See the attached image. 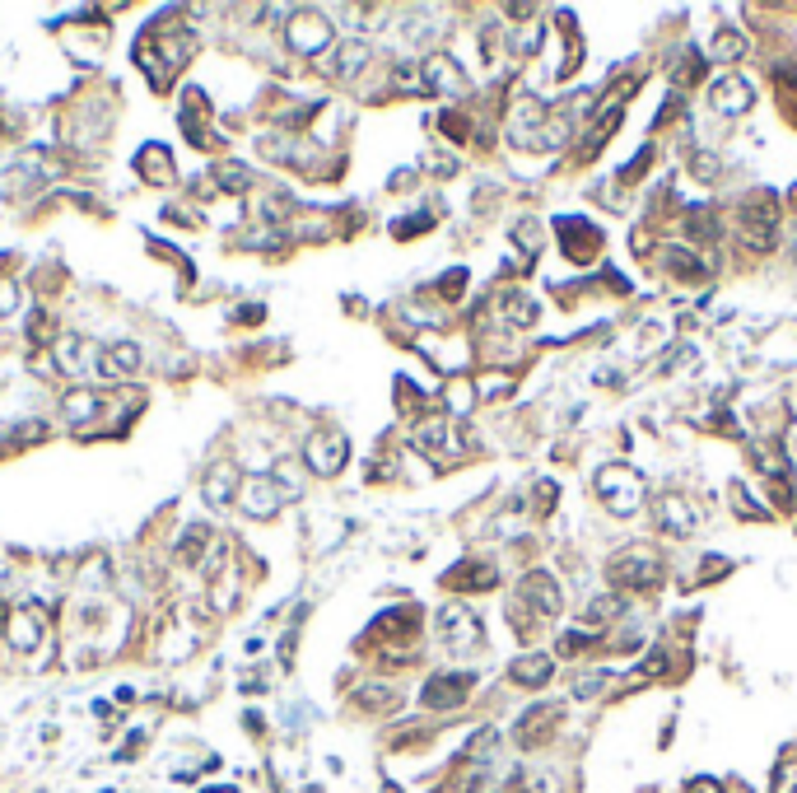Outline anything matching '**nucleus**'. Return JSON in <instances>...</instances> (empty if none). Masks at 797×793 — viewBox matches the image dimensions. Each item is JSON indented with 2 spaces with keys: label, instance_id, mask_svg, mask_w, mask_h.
I'll list each match as a JSON object with an SVG mask.
<instances>
[{
  "label": "nucleus",
  "instance_id": "a19ab883",
  "mask_svg": "<svg viewBox=\"0 0 797 793\" xmlns=\"http://www.w3.org/2000/svg\"><path fill=\"white\" fill-rule=\"evenodd\" d=\"M481 392L490 396V402H504V396L513 392V378H485V383H481Z\"/></svg>",
  "mask_w": 797,
  "mask_h": 793
},
{
  "label": "nucleus",
  "instance_id": "412c9836",
  "mask_svg": "<svg viewBox=\"0 0 797 793\" xmlns=\"http://www.w3.org/2000/svg\"><path fill=\"white\" fill-rule=\"evenodd\" d=\"M103 407H107V402H103L94 387H75V392L66 396V420H70V425H89V420L103 416Z\"/></svg>",
  "mask_w": 797,
  "mask_h": 793
},
{
  "label": "nucleus",
  "instance_id": "39448f33",
  "mask_svg": "<svg viewBox=\"0 0 797 793\" xmlns=\"http://www.w3.org/2000/svg\"><path fill=\"white\" fill-rule=\"evenodd\" d=\"M285 37H290V47L299 57H322L332 47V24L322 15H312V10H299V15H290Z\"/></svg>",
  "mask_w": 797,
  "mask_h": 793
},
{
  "label": "nucleus",
  "instance_id": "0eeeda50",
  "mask_svg": "<svg viewBox=\"0 0 797 793\" xmlns=\"http://www.w3.org/2000/svg\"><path fill=\"white\" fill-rule=\"evenodd\" d=\"M453 434H457V425L448 420V416H424L420 425H415V434H411V439H415V448L420 453H429V458H462V439H453Z\"/></svg>",
  "mask_w": 797,
  "mask_h": 793
},
{
  "label": "nucleus",
  "instance_id": "dca6fc26",
  "mask_svg": "<svg viewBox=\"0 0 797 793\" xmlns=\"http://www.w3.org/2000/svg\"><path fill=\"white\" fill-rule=\"evenodd\" d=\"M238 490H243V481H238V471H233L229 462L210 467V471H206V481H201V499H206L210 509L233 504V499H238Z\"/></svg>",
  "mask_w": 797,
  "mask_h": 793
},
{
  "label": "nucleus",
  "instance_id": "ea45409f",
  "mask_svg": "<svg viewBox=\"0 0 797 793\" xmlns=\"http://www.w3.org/2000/svg\"><path fill=\"white\" fill-rule=\"evenodd\" d=\"M438 290H444V299H457L466 290V271H448L444 281H438Z\"/></svg>",
  "mask_w": 797,
  "mask_h": 793
},
{
  "label": "nucleus",
  "instance_id": "2f4dec72",
  "mask_svg": "<svg viewBox=\"0 0 797 793\" xmlns=\"http://www.w3.org/2000/svg\"><path fill=\"white\" fill-rule=\"evenodd\" d=\"M215 182H220L224 191H248V187H252V178H248L243 164H224V169L215 173Z\"/></svg>",
  "mask_w": 797,
  "mask_h": 793
},
{
  "label": "nucleus",
  "instance_id": "c85d7f7f",
  "mask_svg": "<svg viewBox=\"0 0 797 793\" xmlns=\"http://www.w3.org/2000/svg\"><path fill=\"white\" fill-rule=\"evenodd\" d=\"M206 541H210V528H206V523H191V528L182 532V546H178V555H182V565H196V561H201V551H206Z\"/></svg>",
  "mask_w": 797,
  "mask_h": 793
},
{
  "label": "nucleus",
  "instance_id": "aec40b11",
  "mask_svg": "<svg viewBox=\"0 0 797 793\" xmlns=\"http://www.w3.org/2000/svg\"><path fill=\"white\" fill-rule=\"evenodd\" d=\"M103 360H107V378H136L145 369V350L136 341H112L103 350Z\"/></svg>",
  "mask_w": 797,
  "mask_h": 793
},
{
  "label": "nucleus",
  "instance_id": "a211bd4d",
  "mask_svg": "<svg viewBox=\"0 0 797 793\" xmlns=\"http://www.w3.org/2000/svg\"><path fill=\"white\" fill-rule=\"evenodd\" d=\"M206 112H210V103H206V94L201 89H187V98H182V131H187V140L191 145H215L210 140V131H206Z\"/></svg>",
  "mask_w": 797,
  "mask_h": 793
},
{
  "label": "nucleus",
  "instance_id": "393cba45",
  "mask_svg": "<svg viewBox=\"0 0 797 793\" xmlns=\"http://www.w3.org/2000/svg\"><path fill=\"white\" fill-rule=\"evenodd\" d=\"M686 238H690V243H700V248H709L713 238H719V220H713L709 206H690L686 211Z\"/></svg>",
  "mask_w": 797,
  "mask_h": 793
},
{
  "label": "nucleus",
  "instance_id": "423d86ee",
  "mask_svg": "<svg viewBox=\"0 0 797 793\" xmlns=\"http://www.w3.org/2000/svg\"><path fill=\"white\" fill-rule=\"evenodd\" d=\"M345 458H350V439H345V434H336V429H317V434H308L303 462H308L317 476H336V471L345 467Z\"/></svg>",
  "mask_w": 797,
  "mask_h": 793
},
{
  "label": "nucleus",
  "instance_id": "ddd939ff",
  "mask_svg": "<svg viewBox=\"0 0 797 793\" xmlns=\"http://www.w3.org/2000/svg\"><path fill=\"white\" fill-rule=\"evenodd\" d=\"M653 523H658L662 532H671V537H686V532L700 528V513H695V504L681 499V495H662V499L653 504Z\"/></svg>",
  "mask_w": 797,
  "mask_h": 793
},
{
  "label": "nucleus",
  "instance_id": "4be33fe9",
  "mask_svg": "<svg viewBox=\"0 0 797 793\" xmlns=\"http://www.w3.org/2000/svg\"><path fill=\"white\" fill-rule=\"evenodd\" d=\"M550 672H555V663L546 658V654H527V658H517L513 667H508V677L517 682V686H546L550 682Z\"/></svg>",
  "mask_w": 797,
  "mask_h": 793
},
{
  "label": "nucleus",
  "instance_id": "5701e85b",
  "mask_svg": "<svg viewBox=\"0 0 797 793\" xmlns=\"http://www.w3.org/2000/svg\"><path fill=\"white\" fill-rule=\"evenodd\" d=\"M136 169H140V178H149V182H173V154H169L164 145H145V149L136 154Z\"/></svg>",
  "mask_w": 797,
  "mask_h": 793
},
{
  "label": "nucleus",
  "instance_id": "bb28decb",
  "mask_svg": "<svg viewBox=\"0 0 797 793\" xmlns=\"http://www.w3.org/2000/svg\"><path fill=\"white\" fill-rule=\"evenodd\" d=\"M770 793H797V747H788L779 766H774V779H770Z\"/></svg>",
  "mask_w": 797,
  "mask_h": 793
},
{
  "label": "nucleus",
  "instance_id": "72a5a7b5",
  "mask_svg": "<svg viewBox=\"0 0 797 793\" xmlns=\"http://www.w3.org/2000/svg\"><path fill=\"white\" fill-rule=\"evenodd\" d=\"M508 317H513V327H532L536 323V304L523 299V294H508Z\"/></svg>",
  "mask_w": 797,
  "mask_h": 793
},
{
  "label": "nucleus",
  "instance_id": "9d476101",
  "mask_svg": "<svg viewBox=\"0 0 797 793\" xmlns=\"http://www.w3.org/2000/svg\"><path fill=\"white\" fill-rule=\"evenodd\" d=\"M517 607H532L536 616H560V583L546 570H532L523 588H517Z\"/></svg>",
  "mask_w": 797,
  "mask_h": 793
},
{
  "label": "nucleus",
  "instance_id": "f704fd0d",
  "mask_svg": "<svg viewBox=\"0 0 797 793\" xmlns=\"http://www.w3.org/2000/svg\"><path fill=\"white\" fill-rule=\"evenodd\" d=\"M513 238L523 243V252H527V257H536V252H541V229H536V220H523V224L513 229Z\"/></svg>",
  "mask_w": 797,
  "mask_h": 793
},
{
  "label": "nucleus",
  "instance_id": "c756f323",
  "mask_svg": "<svg viewBox=\"0 0 797 793\" xmlns=\"http://www.w3.org/2000/svg\"><path fill=\"white\" fill-rule=\"evenodd\" d=\"M662 262H667L676 275H686V281H700V275H704V262H700L690 248H686V252H681V248H667V252H662Z\"/></svg>",
  "mask_w": 797,
  "mask_h": 793
},
{
  "label": "nucleus",
  "instance_id": "a878e982",
  "mask_svg": "<svg viewBox=\"0 0 797 793\" xmlns=\"http://www.w3.org/2000/svg\"><path fill=\"white\" fill-rule=\"evenodd\" d=\"M364 61H369V47H364V43H341V47H336L332 75H336V79H350V75L364 70Z\"/></svg>",
  "mask_w": 797,
  "mask_h": 793
},
{
  "label": "nucleus",
  "instance_id": "de8ad7c7",
  "mask_svg": "<svg viewBox=\"0 0 797 793\" xmlns=\"http://www.w3.org/2000/svg\"><path fill=\"white\" fill-rule=\"evenodd\" d=\"M47 323H52V317H47V313H33V327H28V336H37V341H47V336H52V327H47Z\"/></svg>",
  "mask_w": 797,
  "mask_h": 793
},
{
  "label": "nucleus",
  "instance_id": "c9c22d12",
  "mask_svg": "<svg viewBox=\"0 0 797 793\" xmlns=\"http://www.w3.org/2000/svg\"><path fill=\"white\" fill-rule=\"evenodd\" d=\"M360 705H364V709H392L396 695H392L387 686H364V691H360Z\"/></svg>",
  "mask_w": 797,
  "mask_h": 793
},
{
  "label": "nucleus",
  "instance_id": "cd10ccee",
  "mask_svg": "<svg viewBox=\"0 0 797 793\" xmlns=\"http://www.w3.org/2000/svg\"><path fill=\"white\" fill-rule=\"evenodd\" d=\"M495 751H499V733H495V728H481V733H475V737L466 742L462 757H466L471 766H485V761L495 757Z\"/></svg>",
  "mask_w": 797,
  "mask_h": 793
},
{
  "label": "nucleus",
  "instance_id": "9b49d317",
  "mask_svg": "<svg viewBox=\"0 0 797 793\" xmlns=\"http://www.w3.org/2000/svg\"><path fill=\"white\" fill-rule=\"evenodd\" d=\"M43 634H47V621H43V612H37V607H19V612H10V621H5V640H10L15 654H33L37 644H43Z\"/></svg>",
  "mask_w": 797,
  "mask_h": 793
},
{
  "label": "nucleus",
  "instance_id": "473e14b6",
  "mask_svg": "<svg viewBox=\"0 0 797 793\" xmlns=\"http://www.w3.org/2000/svg\"><path fill=\"white\" fill-rule=\"evenodd\" d=\"M588 616L602 621V625H607V621H620V616H625V598H611V592H607V598H597V602L588 607Z\"/></svg>",
  "mask_w": 797,
  "mask_h": 793
},
{
  "label": "nucleus",
  "instance_id": "3c124183",
  "mask_svg": "<svg viewBox=\"0 0 797 793\" xmlns=\"http://www.w3.org/2000/svg\"><path fill=\"white\" fill-rule=\"evenodd\" d=\"M206 793H233V788H206Z\"/></svg>",
  "mask_w": 797,
  "mask_h": 793
},
{
  "label": "nucleus",
  "instance_id": "b1692460",
  "mask_svg": "<svg viewBox=\"0 0 797 793\" xmlns=\"http://www.w3.org/2000/svg\"><path fill=\"white\" fill-rule=\"evenodd\" d=\"M444 583H448V588H490V583H495V565H485V561H462L457 570L444 574Z\"/></svg>",
  "mask_w": 797,
  "mask_h": 793
},
{
  "label": "nucleus",
  "instance_id": "f8f14e48",
  "mask_svg": "<svg viewBox=\"0 0 797 793\" xmlns=\"http://www.w3.org/2000/svg\"><path fill=\"white\" fill-rule=\"evenodd\" d=\"M466 691H471V672H438V677L424 682L420 700L429 709H457L466 700Z\"/></svg>",
  "mask_w": 797,
  "mask_h": 793
},
{
  "label": "nucleus",
  "instance_id": "6ab92c4d",
  "mask_svg": "<svg viewBox=\"0 0 797 793\" xmlns=\"http://www.w3.org/2000/svg\"><path fill=\"white\" fill-rule=\"evenodd\" d=\"M713 108H719L723 117H741L751 112V85L741 75H723L719 85H713Z\"/></svg>",
  "mask_w": 797,
  "mask_h": 793
},
{
  "label": "nucleus",
  "instance_id": "79ce46f5",
  "mask_svg": "<svg viewBox=\"0 0 797 793\" xmlns=\"http://www.w3.org/2000/svg\"><path fill=\"white\" fill-rule=\"evenodd\" d=\"M429 224H434L429 215H415V220H402V224H392V233H396V238H411V233H420V229H429Z\"/></svg>",
  "mask_w": 797,
  "mask_h": 793
},
{
  "label": "nucleus",
  "instance_id": "f3484780",
  "mask_svg": "<svg viewBox=\"0 0 797 793\" xmlns=\"http://www.w3.org/2000/svg\"><path fill=\"white\" fill-rule=\"evenodd\" d=\"M565 719V705H536V709H527L523 714V724H517V742L523 747H536V742H546L550 737V728Z\"/></svg>",
  "mask_w": 797,
  "mask_h": 793
},
{
  "label": "nucleus",
  "instance_id": "6e6552de",
  "mask_svg": "<svg viewBox=\"0 0 797 793\" xmlns=\"http://www.w3.org/2000/svg\"><path fill=\"white\" fill-rule=\"evenodd\" d=\"M438 634H444L448 649H475V644L485 640L481 621H475L471 607H444V612H438Z\"/></svg>",
  "mask_w": 797,
  "mask_h": 793
},
{
  "label": "nucleus",
  "instance_id": "7c9ffc66",
  "mask_svg": "<svg viewBox=\"0 0 797 793\" xmlns=\"http://www.w3.org/2000/svg\"><path fill=\"white\" fill-rule=\"evenodd\" d=\"M741 52H746V37L732 33V28H719V37H713V57H719V61H737Z\"/></svg>",
  "mask_w": 797,
  "mask_h": 793
},
{
  "label": "nucleus",
  "instance_id": "f257e3e1",
  "mask_svg": "<svg viewBox=\"0 0 797 793\" xmlns=\"http://www.w3.org/2000/svg\"><path fill=\"white\" fill-rule=\"evenodd\" d=\"M191 52H196V37L191 33H149V37H140V43H136V61L149 75L154 89H169L173 70H182Z\"/></svg>",
  "mask_w": 797,
  "mask_h": 793
},
{
  "label": "nucleus",
  "instance_id": "7ed1b4c3",
  "mask_svg": "<svg viewBox=\"0 0 797 793\" xmlns=\"http://www.w3.org/2000/svg\"><path fill=\"white\" fill-rule=\"evenodd\" d=\"M597 490H602V499L620 513V519H629V513L639 509V499H644V476L629 471V467H607L602 476H597Z\"/></svg>",
  "mask_w": 797,
  "mask_h": 793
},
{
  "label": "nucleus",
  "instance_id": "4468645a",
  "mask_svg": "<svg viewBox=\"0 0 797 793\" xmlns=\"http://www.w3.org/2000/svg\"><path fill=\"white\" fill-rule=\"evenodd\" d=\"M420 89H424V94L457 98V94L466 89V79H462V70H457L448 57H429V61H420Z\"/></svg>",
  "mask_w": 797,
  "mask_h": 793
},
{
  "label": "nucleus",
  "instance_id": "37998d69",
  "mask_svg": "<svg viewBox=\"0 0 797 793\" xmlns=\"http://www.w3.org/2000/svg\"><path fill=\"white\" fill-rule=\"evenodd\" d=\"M602 682H607V672H592V677H578V682H574V695H578V700H588V695H592L597 686H602Z\"/></svg>",
  "mask_w": 797,
  "mask_h": 793
},
{
  "label": "nucleus",
  "instance_id": "a18cd8bd",
  "mask_svg": "<svg viewBox=\"0 0 797 793\" xmlns=\"http://www.w3.org/2000/svg\"><path fill=\"white\" fill-rule=\"evenodd\" d=\"M649 159H653V149H639V154H634V159H629V164H625V182H634V178H644V164H649Z\"/></svg>",
  "mask_w": 797,
  "mask_h": 793
},
{
  "label": "nucleus",
  "instance_id": "2eb2a0df",
  "mask_svg": "<svg viewBox=\"0 0 797 793\" xmlns=\"http://www.w3.org/2000/svg\"><path fill=\"white\" fill-rule=\"evenodd\" d=\"M555 229H560V238H565V252H569L574 262H592V257H597V248H602V233H597L588 220H578V215H574V220L565 215Z\"/></svg>",
  "mask_w": 797,
  "mask_h": 793
},
{
  "label": "nucleus",
  "instance_id": "49530a36",
  "mask_svg": "<svg viewBox=\"0 0 797 793\" xmlns=\"http://www.w3.org/2000/svg\"><path fill=\"white\" fill-rule=\"evenodd\" d=\"M15 308H19V290H15L10 281H0V317L15 313Z\"/></svg>",
  "mask_w": 797,
  "mask_h": 793
},
{
  "label": "nucleus",
  "instance_id": "1a4fd4ad",
  "mask_svg": "<svg viewBox=\"0 0 797 793\" xmlns=\"http://www.w3.org/2000/svg\"><path fill=\"white\" fill-rule=\"evenodd\" d=\"M285 499H290V495L281 490V481H275V476H248L243 490H238V504H243L252 519H271V513L281 509Z\"/></svg>",
  "mask_w": 797,
  "mask_h": 793
},
{
  "label": "nucleus",
  "instance_id": "f03ea898",
  "mask_svg": "<svg viewBox=\"0 0 797 793\" xmlns=\"http://www.w3.org/2000/svg\"><path fill=\"white\" fill-rule=\"evenodd\" d=\"M607 574H611V583L625 588V592H653L658 579H662V565L653 561L649 551H625V555H616V561H611Z\"/></svg>",
  "mask_w": 797,
  "mask_h": 793
},
{
  "label": "nucleus",
  "instance_id": "e433bc0d",
  "mask_svg": "<svg viewBox=\"0 0 797 793\" xmlns=\"http://www.w3.org/2000/svg\"><path fill=\"white\" fill-rule=\"evenodd\" d=\"M700 75H704V61L690 52V57H686V66H676V75H671V79H676V85H695Z\"/></svg>",
  "mask_w": 797,
  "mask_h": 793
},
{
  "label": "nucleus",
  "instance_id": "58836bf2",
  "mask_svg": "<svg viewBox=\"0 0 797 793\" xmlns=\"http://www.w3.org/2000/svg\"><path fill=\"white\" fill-rule=\"evenodd\" d=\"M471 396H475L471 383H453V387H448V407H453V411H466V407H471Z\"/></svg>",
  "mask_w": 797,
  "mask_h": 793
},
{
  "label": "nucleus",
  "instance_id": "8fccbe9b",
  "mask_svg": "<svg viewBox=\"0 0 797 793\" xmlns=\"http://www.w3.org/2000/svg\"><path fill=\"white\" fill-rule=\"evenodd\" d=\"M686 793H723V784H719V779H690Z\"/></svg>",
  "mask_w": 797,
  "mask_h": 793
},
{
  "label": "nucleus",
  "instance_id": "09e8293b",
  "mask_svg": "<svg viewBox=\"0 0 797 793\" xmlns=\"http://www.w3.org/2000/svg\"><path fill=\"white\" fill-rule=\"evenodd\" d=\"M233 317H238V323H243V327H252V323H261V304H248V308H238Z\"/></svg>",
  "mask_w": 797,
  "mask_h": 793
},
{
  "label": "nucleus",
  "instance_id": "4c0bfd02",
  "mask_svg": "<svg viewBox=\"0 0 797 793\" xmlns=\"http://www.w3.org/2000/svg\"><path fill=\"white\" fill-rule=\"evenodd\" d=\"M592 644H597L592 634H574V630H569V634H560V654H588Z\"/></svg>",
  "mask_w": 797,
  "mask_h": 793
},
{
  "label": "nucleus",
  "instance_id": "c03bdc74",
  "mask_svg": "<svg viewBox=\"0 0 797 793\" xmlns=\"http://www.w3.org/2000/svg\"><path fill=\"white\" fill-rule=\"evenodd\" d=\"M444 131H448V140H466V117L444 112Z\"/></svg>",
  "mask_w": 797,
  "mask_h": 793
},
{
  "label": "nucleus",
  "instance_id": "20e7f679",
  "mask_svg": "<svg viewBox=\"0 0 797 793\" xmlns=\"http://www.w3.org/2000/svg\"><path fill=\"white\" fill-rule=\"evenodd\" d=\"M741 229H746V243L770 252L774 248V229H779V201L770 191L761 196H746V211H741Z\"/></svg>",
  "mask_w": 797,
  "mask_h": 793
}]
</instances>
